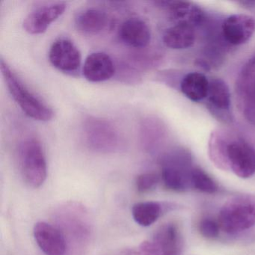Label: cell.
Returning <instances> with one entry per match:
<instances>
[{
    "label": "cell",
    "instance_id": "obj_1",
    "mask_svg": "<svg viewBox=\"0 0 255 255\" xmlns=\"http://www.w3.org/2000/svg\"><path fill=\"white\" fill-rule=\"evenodd\" d=\"M0 68L10 94L26 116L41 122L53 119L54 112L51 107L31 92L3 59L0 61Z\"/></svg>",
    "mask_w": 255,
    "mask_h": 255
},
{
    "label": "cell",
    "instance_id": "obj_13",
    "mask_svg": "<svg viewBox=\"0 0 255 255\" xmlns=\"http://www.w3.org/2000/svg\"><path fill=\"white\" fill-rule=\"evenodd\" d=\"M207 98L213 114L222 120H230L231 92L223 80L214 79L210 82Z\"/></svg>",
    "mask_w": 255,
    "mask_h": 255
},
{
    "label": "cell",
    "instance_id": "obj_3",
    "mask_svg": "<svg viewBox=\"0 0 255 255\" xmlns=\"http://www.w3.org/2000/svg\"><path fill=\"white\" fill-rule=\"evenodd\" d=\"M255 225V196L239 195L224 204L219 215L221 229L228 234H236L249 229Z\"/></svg>",
    "mask_w": 255,
    "mask_h": 255
},
{
    "label": "cell",
    "instance_id": "obj_19",
    "mask_svg": "<svg viewBox=\"0 0 255 255\" xmlns=\"http://www.w3.org/2000/svg\"><path fill=\"white\" fill-rule=\"evenodd\" d=\"M210 82L204 74L190 73L185 76L180 84L183 95L194 102H199L207 97Z\"/></svg>",
    "mask_w": 255,
    "mask_h": 255
},
{
    "label": "cell",
    "instance_id": "obj_7",
    "mask_svg": "<svg viewBox=\"0 0 255 255\" xmlns=\"http://www.w3.org/2000/svg\"><path fill=\"white\" fill-rule=\"evenodd\" d=\"M50 63L59 71L67 74L77 72L81 65V53L68 38L56 40L49 50Z\"/></svg>",
    "mask_w": 255,
    "mask_h": 255
},
{
    "label": "cell",
    "instance_id": "obj_11",
    "mask_svg": "<svg viewBox=\"0 0 255 255\" xmlns=\"http://www.w3.org/2000/svg\"><path fill=\"white\" fill-rule=\"evenodd\" d=\"M66 7L65 2H55L39 7L26 16L23 20V28L32 35L43 33L50 23L63 14Z\"/></svg>",
    "mask_w": 255,
    "mask_h": 255
},
{
    "label": "cell",
    "instance_id": "obj_4",
    "mask_svg": "<svg viewBox=\"0 0 255 255\" xmlns=\"http://www.w3.org/2000/svg\"><path fill=\"white\" fill-rule=\"evenodd\" d=\"M162 179L167 189L183 192L191 186L192 159L187 150L174 148L168 150L161 158Z\"/></svg>",
    "mask_w": 255,
    "mask_h": 255
},
{
    "label": "cell",
    "instance_id": "obj_21",
    "mask_svg": "<svg viewBox=\"0 0 255 255\" xmlns=\"http://www.w3.org/2000/svg\"><path fill=\"white\" fill-rule=\"evenodd\" d=\"M191 186L205 193H214L218 186L214 180L202 169L195 168L191 174Z\"/></svg>",
    "mask_w": 255,
    "mask_h": 255
},
{
    "label": "cell",
    "instance_id": "obj_10",
    "mask_svg": "<svg viewBox=\"0 0 255 255\" xmlns=\"http://www.w3.org/2000/svg\"><path fill=\"white\" fill-rule=\"evenodd\" d=\"M222 35L233 45H241L249 41L255 32V19L247 14H233L222 23Z\"/></svg>",
    "mask_w": 255,
    "mask_h": 255
},
{
    "label": "cell",
    "instance_id": "obj_17",
    "mask_svg": "<svg viewBox=\"0 0 255 255\" xmlns=\"http://www.w3.org/2000/svg\"><path fill=\"white\" fill-rule=\"evenodd\" d=\"M158 4L165 7L169 12L170 17L176 23H186L195 26L202 21L204 14L196 5L191 2H158Z\"/></svg>",
    "mask_w": 255,
    "mask_h": 255
},
{
    "label": "cell",
    "instance_id": "obj_18",
    "mask_svg": "<svg viewBox=\"0 0 255 255\" xmlns=\"http://www.w3.org/2000/svg\"><path fill=\"white\" fill-rule=\"evenodd\" d=\"M194 26L186 23H176L166 29L163 35V42L166 47L174 50L189 48L195 42Z\"/></svg>",
    "mask_w": 255,
    "mask_h": 255
},
{
    "label": "cell",
    "instance_id": "obj_15",
    "mask_svg": "<svg viewBox=\"0 0 255 255\" xmlns=\"http://www.w3.org/2000/svg\"><path fill=\"white\" fill-rule=\"evenodd\" d=\"M119 37L125 44L134 48H145L150 41L151 35L145 22L138 18H131L122 23Z\"/></svg>",
    "mask_w": 255,
    "mask_h": 255
},
{
    "label": "cell",
    "instance_id": "obj_24",
    "mask_svg": "<svg viewBox=\"0 0 255 255\" xmlns=\"http://www.w3.org/2000/svg\"><path fill=\"white\" fill-rule=\"evenodd\" d=\"M219 223L210 219H203L199 224V231L201 235L206 238L213 239L219 236Z\"/></svg>",
    "mask_w": 255,
    "mask_h": 255
},
{
    "label": "cell",
    "instance_id": "obj_12",
    "mask_svg": "<svg viewBox=\"0 0 255 255\" xmlns=\"http://www.w3.org/2000/svg\"><path fill=\"white\" fill-rule=\"evenodd\" d=\"M116 67L109 55L97 52L89 55L85 61L83 75L86 80L99 83L110 80L116 74Z\"/></svg>",
    "mask_w": 255,
    "mask_h": 255
},
{
    "label": "cell",
    "instance_id": "obj_9",
    "mask_svg": "<svg viewBox=\"0 0 255 255\" xmlns=\"http://www.w3.org/2000/svg\"><path fill=\"white\" fill-rule=\"evenodd\" d=\"M34 238L38 247L46 255H65L66 239L63 233L50 224L39 222L33 229Z\"/></svg>",
    "mask_w": 255,
    "mask_h": 255
},
{
    "label": "cell",
    "instance_id": "obj_23",
    "mask_svg": "<svg viewBox=\"0 0 255 255\" xmlns=\"http://www.w3.org/2000/svg\"><path fill=\"white\" fill-rule=\"evenodd\" d=\"M123 255H164L153 241H144L135 250L125 252Z\"/></svg>",
    "mask_w": 255,
    "mask_h": 255
},
{
    "label": "cell",
    "instance_id": "obj_26",
    "mask_svg": "<svg viewBox=\"0 0 255 255\" xmlns=\"http://www.w3.org/2000/svg\"><path fill=\"white\" fill-rule=\"evenodd\" d=\"M240 3L245 5V6L248 7V8L255 7V1H243V2H240Z\"/></svg>",
    "mask_w": 255,
    "mask_h": 255
},
{
    "label": "cell",
    "instance_id": "obj_2",
    "mask_svg": "<svg viewBox=\"0 0 255 255\" xmlns=\"http://www.w3.org/2000/svg\"><path fill=\"white\" fill-rule=\"evenodd\" d=\"M17 156L25 183L34 189L42 186L47 179V165L41 142L35 137H26L19 143Z\"/></svg>",
    "mask_w": 255,
    "mask_h": 255
},
{
    "label": "cell",
    "instance_id": "obj_5",
    "mask_svg": "<svg viewBox=\"0 0 255 255\" xmlns=\"http://www.w3.org/2000/svg\"><path fill=\"white\" fill-rule=\"evenodd\" d=\"M83 134L89 148L100 153H115L125 144L120 131L110 121L89 117L84 122Z\"/></svg>",
    "mask_w": 255,
    "mask_h": 255
},
{
    "label": "cell",
    "instance_id": "obj_22",
    "mask_svg": "<svg viewBox=\"0 0 255 255\" xmlns=\"http://www.w3.org/2000/svg\"><path fill=\"white\" fill-rule=\"evenodd\" d=\"M159 182V177L155 173H144L135 179V188L138 193H147L153 190Z\"/></svg>",
    "mask_w": 255,
    "mask_h": 255
},
{
    "label": "cell",
    "instance_id": "obj_8",
    "mask_svg": "<svg viewBox=\"0 0 255 255\" xmlns=\"http://www.w3.org/2000/svg\"><path fill=\"white\" fill-rule=\"evenodd\" d=\"M237 92L245 118L255 126V56L243 68L237 80Z\"/></svg>",
    "mask_w": 255,
    "mask_h": 255
},
{
    "label": "cell",
    "instance_id": "obj_16",
    "mask_svg": "<svg viewBox=\"0 0 255 255\" xmlns=\"http://www.w3.org/2000/svg\"><path fill=\"white\" fill-rule=\"evenodd\" d=\"M152 241L159 248L164 255H180L181 254L182 236L175 223L168 222L159 227L154 233Z\"/></svg>",
    "mask_w": 255,
    "mask_h": 255
},
{
    "label": "cell",
    "instance_id": "obj_20",
    "mask_svg": "<svg viewBox=\"0 0 255 255\" xmlns=\"http://www.w3.org/2000/svg\"><path fill=\"white\" fill-rule=\"evenodd\" d=\"M162 213V205L156 201L136 203L132 208V218L138 225L142 227L153 225L160 217Z\"/></svg>",
    "mask_w": 255,
    "mask_h": 255
},
{
    "label": "cell",
    "instance_id": "obj_25",
    "mask_svg": "<svg viewBox=\"0 0 255 255\" xmlns=\"http://www.w3.org/2000/svg\"><path fill=\"white\" fill-rule=\"evenodd\" d=\"M116 72L118 73L119 80H124L125 82H130L132 83L138 81L140 79L139 74L137 72L136 69L130 65H122Z\"/></svg>",
    "mask_w": 255,
    "mask_h": 255
},
{
    "label": "cell",
    "instance_id": "obj_14",
    "mask_svg": "<svg viewBox=\"0 0 255 255\" xmlns=\"http://www.w3.org/2000/svg\"><path fill=\"white\" fill-rule=\"evenodd\" d=\"M110 25L111 20L108 14L98 8H87L79 13L75 18L76 28L83 35H99Z\"/></svg>",
    "mask_w": 255,
    "mask_h": 255
},
{
    "label": "cell",
    "instance_id": "obj_6",
    "mask_svg": "<svg viewBox=\"0 0 255 255\" xmlns=\"http://www.w3.org/2000/svg\"><path fill=\"white\" fill-rule=\"evenodd\" d=\"M227 163L233 172L241 177L249 178L255 173V149L243 140L231 141L225 147Z\"/></svg>",
    "mask_w": 255,
    "mask_h": 255
}]
</instances>
